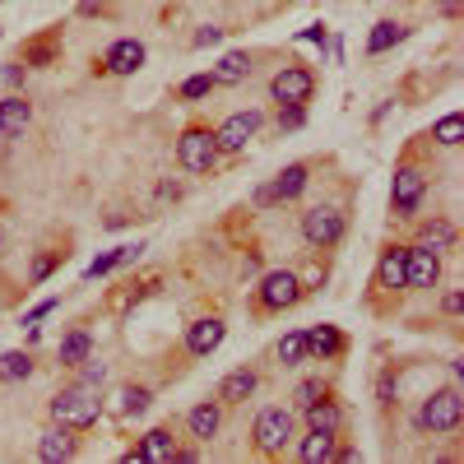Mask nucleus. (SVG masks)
Masks as SVG:
<instances>
[{
  "mask_svg": "<svg viewBox=\"0 0 464 464\" xmlns=\"http://www.w3.org/2000/svg\"><path fill=\"white\" fill-rule=\"evenodd\" d=\"M52 422H65V428H74V432H89V428H98V418H102V391H93V385H84V381H70L65 391H56L52 395Z\"/></svg>",
  "mask_w": 464,
  "mask_h": 464,
  "instance_id": "obj_1",
  "label": "nucleus"
},
{
  "mask_svg": "<svg viewBox=\"0 0 464 464\" xmlns=\"http://www.w3.org/2000/svg\"><path fill=\"white\" fill-rule=\"evenodd\" d=\"M459 422H464V391H459V381L446 385V391H432L428 400L418 404V413H413V428L428 432V437H446V432L459 428Z\"/></svg>",
  "mask_w": 464,
  "mask_h": 464,
  "instance_id": "obj_2",
  "label": "nucleus"
},
{
  "mask_svg": "<svg viewBox=\"0 0 464 464\" xmlns=\"http://www.w3.org/2000/svg\"><path fill=\"white\" fill-rule=\"evenodd\" d=\"M306 297V284L297 269H265L256 279V312L260 316H279V312H293V306Z\"/></svg>",
  "mask_w": 464,
  "mask_h": 464,
  "instance_id": "obj_3",
  "label": "nucleus"
},
{
  "mask_svg": "<svg viewBox=\"0 0 464 464\" xmlns=\"http://www.w3.org/2000/svg\"><path fill=\"white\" fill-rule=\"evenodd\" d=\"M251 441H256V450L260 455H284L293 441H297V413L288 409V404H269V409H260L256 413V422H251Z\"/></svg>",
  "mask_w": 464,
  "mask_h": 464,
  "instance_id": "obj_4",
  "label": "nucleus"
},
{
  "mask_svg": "<svg viewBox=\"0 0 464 464\" xmlns=\"http://www.w3.org/2000/svg\"><path fill=\"white\" fill-rule=\"evenodd\" d=\"M297 232L312 251H334L348 232V214H343V205H312L297 218Z\"/></svg>",
  "mask_w": 464,
  "mask_h": 464,
  "instance_id": "obj_5",
  "label": "nucleus"
},
{
  "mask_svg": "<svg viewBox=\"0 0 464 464\" xmlns=\"http://www.w3.org/2000/svg\"><path fill=\"white\" fill-rule=\"evenodd\" d=\"M428 186H432V177L422 172L418 163H400L395 168V177H391V214L400 218V223H413L418 218V209H422V200H428Z\"/></svg>",
  "mask_w": 464,
  "mask_h": 464,
  "instance_id": "obj_6",
  "label": "nucleus"
},
{
  "mask_svg": "<svg viewBox=\"0 0 464 464\" xmlns=\"http://www.w3.org/2000/svg\"><path fill=\"white\" fill-rule=\"evenodd\" d=\"M218 140H214V130L209 126H200V121H190L181 135H177V163H181V172H190V177H205V172H214L218 168Z\"/></svg>",
  "mask_w": 464,
  "mask_h": 464,
  "instance_id": "obj_7",
  "label": "nucleus"
},
{
  "mask_svg": "<svg viewBox=\"0 0 464 464\" xmlns=\"http://www.w3.org/2000/svg\"><path fill=\"white\" fill-rule=\"evenodd\" d=\"M312 93H316V70L312 65H302V61H288V65H279L275 70V80H269V102H297V107H306L312 102Z\"/></svg>",
  "mask_w": 464,
  "mask_h": 464,
  "instance_id": "obj_8",
  "label": "nucleus"
},
{
  "mask_svg": "<svg viewBox=\"0 0 464 464\" xmlns=\"http://www.w3.org/2000/svg\"><path fill=\"white\" fill-rule=\"evenodd\" d=\"M260 126H265V111L260 107H242V111L223 116V126L214 130L218 153H246V144L260 135Z\"/></svg>",
  "mask_w": 464,
  "mask_h": 464,
  "instance_id": "obj_9",
  "label": "nucleus"
},
{
  "mask_svg": "<svg viewBox=\"0 0 464 464\" xmlns=\"http://www.w3.org/2000/svg\"><path fill=\"white\" fill-rule=\"evenodd\" d=\"M441 284V251L413 242L404 251V293H432Z\"/></svg>",
  "mask_w": 464,
  "mask_h": 464,
  "instance_id": "obj_10",
  "label": "nucleus"
},
{
  "mask_svg": "<svg viewBox=\"0 0 464 464\" xmlns=\"http://www.w3.org/2000/svg\"><path fill=\"white\" fill-rule=\"evenodd\" d=\"M149 61V47L140 43V37H116V43L107 47V56L93 65V74H116V80H126V74H140Z\"/></svg>",
  "mask_w": 464,
  "mask_h": 464,
  "instance_id": "obj_11",
  "label": "nucleus"
},
{
  "mask_svg": "<svg viewBox=\"0 0 464 464\" xmlns=\"http://www.w3.org/2000/svg\"><path fill=\"white\" fill-rule=\"evenodd\" d=\"M223 339H227V325H223V316H196L186 325V353L190 358H209V353H218L223 348Z\"/></svg>",
  "mask_w": 464,
  "mask_h": 464,
  "instance_id": "obj_12",
  "label": "nucleus"
},
{
  "mask_svg": "<svg viewBox=\"0 0 464 464\" xmlns=\"http://www.w3.org/2000/svg\"><path fill=\"white\" fill-rule=\"evenodd\" d=\"M74 455H80V432L65 428V422L43 428V437H37V459L43 464H70Z\"/></svg>",
  "mask_w": 464,
  "mask_h": 464,
  "instance_id": "obj_13",
  "label": "nucleus"
},
{
  "mask_svg": "<svg viewBox=\"0 0 464 464\" xmlns=\"http://www.w3.org/2000/svg\"><path fill=\"white\" fill-rule=\"evenodd\" d=\"M172 455H177L172 428H149V432L135 441V450H126L130 464H172Z\"/></svg>",
  "mask_w": 464,
  "mask_h": 464,
  "instance_id": "obj_14",
  "label": "nucleus"
},
{
  "mask_svg": "<svg viewBox=\"0 0 464 464\" xmlns=\"http://www.w3.org/2000/svg\"><path fill=\"white\" fill-rule=\"evenodd\" d=\"M218 432H223V404H218V400L190 404V413H186V437L200 441V446H209Z\"/></svg>",
  "mask_w": 464,
  "mask_h": 464,
  "instance_id": "obj_15",
  "label": "nucleus"
},
{
  "mask_svg": "<svg viewBox=\"0 0 464 464\" xmlns=\"http://www.w3.org/2000/svg\"><path fill=\"white\" fill-rule=\"evenodd\" d=\"M343 348H348V339H343V330L330 325V321H321V325L306 330V362H334V358H343Z\"/></svg>",
  "mask_w": 464,
  "mask_h": 464,
  "instance_id": "obj_16",
  "label": "nucleus"
},
{
  "mask_svg": "<svg viewBox=\"0 0 464 464\" xmlns=\"http://www.w3.org/2000/svg\"><path fill=\"white\" fill-rule=\"evenodd\" d=\"M256 391H260V372H256V367H237V372H227V376L218 381L214 400L227 409V404H246Z\"/></svg>",
  "mask_w": 464,
  "mask_h": 464,
  "instance_id": "obj_17",
  "label": "nucleus"
},
{
  "mask_svg": "<svg viewBox=\"0 0 464 464\" xmlns=\"http://www.w3.org/2000/svg\"><path fill=\"white\" fill-rule=\"evenodd\" d=\"M28 126H33V102L24 93L0 98V140H24Z\"/></svg>",
  "mask_w": 464,
  "mask_h": 464,
  "instance_id": "obj_18",
  "label": "nucleus"
},
{
  "mask_svg": "<svg viewBox=\"0 0 464 464\" xmlns=\"http://www.w3.org/2000/svg\"><path fill=\"white\" fill-rule=\"evenodd\" d=\"M404 242H391V246H385L381 251V260H376V288L381 293H404Z\"/></svg>",
  "mask_w": 464,
  "mask_h": 464,
  "instance_id": "obj_19",
  "label": "nucleus"
},
{
  "mask_svg": "<svg viewBox=\"0 0 464 464\" xmlns=\"http://www.w3.org/2000/svg\"><path fill=\"white\" fill-rule=\"evenodd\" d=\"M306 186H312V163H288L275 181H269V190H275L279 205H293L306 196Z\"/></svg>",
  "mask_w": 464,
  "mask_h": 464,
  "instance_id": "obj_20",
  "label": "nucleus"
},
{
  "mask_svg": "<svg viewBox=\"0 0 464 464\" xmlns=\"http://www.w3.org/2000/svg\"><path fill=\"white\" fill-rule=\"evenodd\" d=\"M334 446H339V432H316V428H306V437L293 441V450H297L302 464H330L334 459Z\"/></svg>",
  "mask_w": 464,
  "mask_h": 464,
  "instance_id": "obj_21",
  "label": "nucleus"
},
{
  "mask_svg": "<svg viewBox=\"0 0 464 464\" xmlns=\"http://www.w3.org/2000/svg\"><path fill=\"white\" fill-rule=\"evenodd\" d=\"M297 418L306 422V428H316V432H343V404L334 400V391L325 400H316L312 409H302Z\"/></svg>",
  "mask_w": 464,
  "mask_h": 464,
  "instance_id": "obj_22",
  "label": "nucleus"
},
{
  "mask_svg": "<svg viewBox=\"0 0 464 464\" xmlns=\"http://www.w3.org/2000/svg\"><path fill=\"white\" fill-rule=\"evenodd\" d=\"M418 242L446 256V251H455V242H459V232H455V223H450L446 214H432V218H422V223H418Z\"/></svg>",
  "mask_w": 464,
  "mask_h": 464,
  "instance_id": "obj_23",
  "label": "nucleus"
},
{
  "mask_svg": "<svg viewBox=\"0 0 464 464\" xmlns=\"http://www.w3.org/2000/svg\"><path fill=\"white\" fill-rule=\"evenodd\" d=\"M404 37H409V24H400V19H381V24H372V33H367V56L395 52Z\"/></svg>",
  "mask_w": 464,
  "mask_h": 464,
  "instance_id": "obj_24",
  "label": "nucleus"
},
{
  "mask_svg": "<svg viewBox=\"0 0 464 464\" xmlns=\"http://www.w3.org/2000/svg\"><path fill=\"white\" fill-rule=\"evenodd\" d=\"M28 70H47V65H56L61 61V33H43V37H33V43L24 47V56H19Z\"/></svg>",
  "mask_w": 464,
  "mask_h": 464,
  "instance_id": "obj_25",
  "label": "nucleus"
},
{
  "mask_svg": "<svg viewBox=\"0 0 464 464\" xmlns=\"http://www.w3.org/2000/svg\"><path fill=\"white\" fill-rule=\"evenodd\" d=\"M89 353H93V334H89L84 325H74V330H70V334L61 339V348H56V362L74 372V367H80V362H84Z\"/></svg>",
  "mask_w": 464,
  "mask_h": 464,
  "instance_id": "obj_26",
  "label": "nucleus"
},
{
  "mask_svg": "<svg viewBox=\"0 0 464 464\" xmlns=\"http://www.w3.org/2000/svg\"><path fill=\"white\" fill-rule=\"evenodd\" d=\"M33 372H37V362H33L28 348H5V353H0V381L5 385H24Z\"/></svg>",
  "mask_w": 464,
  "mask_h": 464,
  "instance_id": "obj_27",
  "label": "nucleus"
},
{
  "mask_svg": "<svg viewBox=\"0 0 464 464\" xmlns=\"http://www.w3.org/2000/svg\"><path fill=\"white\" fill-rule=\"evenodd\" d=\"M251 70H256V56L251 52H227L214 65V84H242V80H251Z\"/></svg>",
  "mask_w": 464,
  "mask_h": 464,
  "instance_id": "obj_28",
  "label": "nucleus"
},
{
  "mask_svg": "<svg viewBox=\"0 0 464 464\" xmlns=\"http://www.w3.org/2000/svg\"><path fill=\"white\" fill-rule=\"evenodd\" d=\"M149 404H153L149 385H121V391H116V413H121V418H144Z\"/></svg>",
  "mask_w": 464,
  "mask_h": 464,
  "instance_id": "obj_29",
  "label": "nucleus"
},
{
  "mask_svg": "<svg viewBox=\"0 0 464 464\" xmlns=\"http://www.w3.org/2000/svg\"><path fill=\"white\" fill-rule=\"evenodd\" d=\"M275 358H279V367L297 372V367L306 362V330H288V334L275 343Z\"/></svg>",
  "mask_w": 464,
  "mask_h": 464,
  "instance_id": "obj_30",
  "label": "nucleus"
},
{
  "mask_svg": "<svg viewBox=\"0 0 464 464\" xmlns=\"http://www.w3.org/2000/svg\"><path fill=\"white\" fill-rule=\"evenodd\" d=\"M325 395H330V381H325V376H302V381L293 385V404H288V409L302 413V409H312V404L325 400Z\"/></svg>",
  "mask_w": 464,
  "mask_h": 464,
  "instance_id": "obj_31",
  "label": "nucleus"
},
{
  "mask_svg": "<svg viewBox=\"0 0 464 464\" xmlns=\"http://www.w3.org/2000/svg\"><path fill=\"white\" fill-rule=\"evenodd\" d=\"M218 84H214V70L209 74H190V80H181V89H177V98L181 102H200V98H209Z\"/></svg>",
  "mask_w": 464,
  "mask_h": 464,
  "instance_id": "obj_32",
  "label": "nucleus"
},
{
  "mask_svg": "<svg viewBox=\"0 0 464 464\" xmlns=\"http://www.w3.org/2000/svg\"><path fill=\"white\" fill-rule=\"evenodd\" d=\"M459 130H464L459 111H450V116H441V121L432 126V140H437L441 149H455V144H459Z\"/></svg>",
  "mask_w": 464,
  "mask_h": 464,
  "instance_id": "obj_33",
  "label": "nucleus"
},
{
  "mask_svg": "<svg viewBox=\"0 0 464 464\" xmlns=\"http://www.w3.org/2000/svg\"><path fill=\"white\" fill-rule=\"evenodd\" d=\"M65 260V251H43L33 260V269H28V284H47L52 275H56V265Z\"/></svg>",
  "mask_w": 464,
  "mask_h": 464,
  "instance_id": "obj_34",
  "label": "nucleus"
},
{
  "mask_svg": "<svg viewBox=\"0 0 464 464\" xmlns=\"http://www.w3.org/2000/svg\"><path fill=\"white\" fill-rule=\"evenodd\" d=\"M74 372H80V376H74V381H84V385H93V391H102V385H107V362L102 358H84L80 367H74Z\"/></svg>",
  "mask_w": 464,
  "mask_h": 464,
  "instance_id": "obj_35",
  "label": "nucleus"
},
{
  "mask_svg": "<svg viewBox=\"0 0 464 464\" xmlns=\"http://www.w3.org/2000/svg\"><path fill=\"white\" fill-rule=\"evenodd\" d=\"M111 269H121V260H116V246H111V251H102V256H93V260L84 265V284H93V279L111 275Z\"/></svg>",
  "mask_w": 464,
  "mask_h": 464,
  "instance_id": "obj_36",
  "label": "nucleus"
},
{
  "mask_svg": "<svg viewBox=\"0 0 464 464\" xmlns=\"http://www.w3.org/2000/svg\"><path fill=\"white\" fill-rule=\"evenodd\" d=\"M395 395H400V376H395V367H385L381 381H376V404H381V409H391Z\"/></svg>",
  "mask_w": 464,
  "mask_h": 464,
  "instance_id": "obj_37",
  "label": "nucleus"
},
{
  "mask_svg": "<svg viewBox=\"0 0 464 464\" xmlns=\"http://www.w3.org/2000/svg\"><path fill=\"white\" fill-rule=\"evenodd\" d=\"M275 126H279V130H302V126H306V107L284 102V107L275 111Z\"/></svg>",
  "mask_w": 464,
  "mask_h": 464,
  "instance_id": "obj_38",
  "label": "nucleus"
},
{
  "mask_svg": "<svg viewBox=\"0 0 464 464\" xmlns=\"http://www.w3.org/2000/svg\"><path fill=\"white\" fill-rule=\"evenodd\" d=\"M56 306H61V297H43L37 306H28V312H24V325H37V321H47V316L56 312Z\"/></svg>",
  "mask_w": 464,
  "mask_h": 464,
  "instance_id": "obj_39",
  "label": "nucleus"
},
{
  "mask_svg": "<svg viewBox=\"0 0 464 464\" xmlns=\"http://www.w3.org/2000/svg\"><path fill=\"white\" fill-rule=\"evenodd\" d=\"M297 37H302V43H316V47H321V56L330 52V28H325V24H312V28H302Z\"/></svg>",
  "mask_w": 464,
  "mask_h": 464,
  "instance_id": "obj_40",
  "label": "nucleus"
},
{
  "mask_svg": "<svg viewBox=\"0 0 464 464\" xmlns=\"http://www.w3.org/2000/svg\"><path fill=\"white\" fill-rule=\"evenodd\" d=\"M251 205H256V209H279V200H275V190H269V181L251 190Z\"/></svg>",
  "mask_w": 464,
  "mask_h": 464,
  "instance_id": "obj_41",
  "label": "nucleus"
},
{
  "mask_svg": "<svg viewBox=\"0 0 464 464\" xmlns=\"http://www.w3.org/2000/svg\"><path fill=\"white\" fill-rule=\"evenodd\" d=\"M0 74H5V84H10V89H24V80H28V65H24V61H14V65H5Z\"/></svg>",
  "mask_w": 464,
  "mask_h": 464,
  "instance_id": "obj_42",
  "label": "nucleus"
},
{
  "mask_svg": "<svg viewBox=\"0 0 464 464\" xmlns=\"http://www.w3.org/2000/svg\"><path fill=\"white\" fill-rule=\"evenodd\" d=\"M441 312H446L450 321H459V312H464V297H459V288H450V293L441 297Z\"/></svg>",
  "mask_w": 464,
  "mask_h": 464,
  "instance_id": "obj_43",
  "label": "nucleus"
},
{
  "mask_svg": "<svg viewBox=\"0 0 464 464\" xmlns=\"http://www.w3.org/2000/svg\"><path fill=\"white\" fill-rule=\"evenodd\" d=\"M218 43H223V28H214V24H205L196 33V47H218Z\"/></svg>",
  "mask_w": 464,
  "mask_h": 464,
  "instance_id": "obj_44",
  "label": "nucleus"
},
{
  "mask_svg": "<svg viewBox=\"0 0 464 464\" xmlns=\"http://www.w3.org/2000/svg\"><path fill=\"white\" fill-rule=\"evenodd\" d=\"M144 256V242H126V246H116V260H121V265H135Z\"/></svg>",
  "mask_w": 464,
  "mask_h": 464,
  "instance_id": "obj_45",
  "label": "nucleus"
},
{
  "mask_svg": "<svg viewBox=\"0 0 464 464\" xmlns=\"http://www.w3.org/2000/svg\"><path fill=\"white\" fill-rule=\"evenodd\" d=\"M159 196H163V200H177V196H181V186H177V181H163V186H159Z\"/></svg>",
  "mask_w": 464,
  "mask_h": 464,
  "instance_id": "obj_46",
  "label": "nucleus"
},
{
  "mask_svg": "<svg viewBox=\"0 0 464 464\" xmlns=\"http://www.w3.org/2000/svg\"><path fill=\"white\" fill-rule=\"evenodd\" d=\"M441 19H459V0H441Z\"/></svg>",
  "mask_w": 464,
  "mask_h": 464,
  "instance_id": "obj_47",
  "label": "nucleus"
},
{
  "mask_svg": "<svg viewBox=\"0 0 464 464\" xmlns=\"http://www.w3.org/2000/svg\"><path fill=\"white\" fill-rule=\"evenodd\" d=\"M0 246H5V232H0Z\"/></svg>",
  "mask_w": 464,
  "mask_h": 464,
  "instance_id": "obj_48",
  "label": "nucleus"
},
{
  "mask_svg": "<svg viewBox=\"0 0 464 464\" xmlns=\"http://www.w3.org/2000/svg\"><path fill=\"white\" fill-rule=\"evenodd\" d=\"M0 5H5V0H0Z\"/></svg>",
  "mask_w": 464,
  "mask_h": 464,
  "instance_id": "obj_49",
  "label": "nucleus"
}]
</instances>
